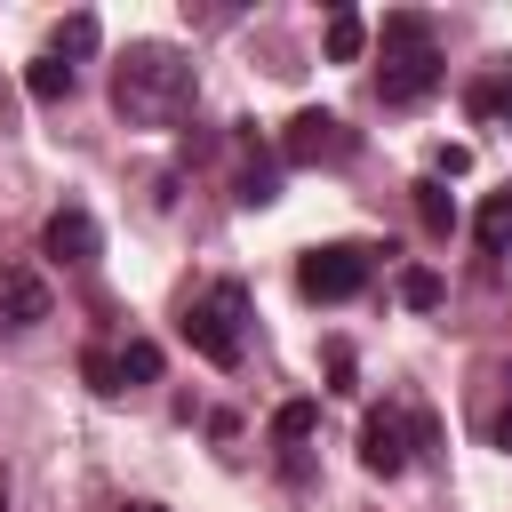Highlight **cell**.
<instances>
[{
	"label": "cell",
	"instance_id": "obj_3",
	"mask_svg": "<svg viewBox=\"0 0 512 512\" xmlns=\"http://www.w3.org/2000/svg\"><path fill=\"white\" fill-rule=\"evenodd\" d=\"M240 320H248V288H240V280H216L208 296L184 304V336H192V352L216 360V368H240Z\"/></svg>",
	"mask_w": 512,
	"mask_h": 512
},
{
	"label": "cell",
	"instance_id": "obj_14",
	"mask_svg": "<svg viewBox=\"0 0 512 512\" xmlns=\"http://www.w3.org/2000/svg\"><path fill=\"white\" fill-rule=\"evenodd\" d=\"M464 112H472V120H512V72L472 80V88H464Z\"/></svg>",
	"mask_w": 512,
	"mask_h": 512
},
{
	"label": "cell",
	"instance_id": "obj_19",
	"mask_svg": "<svg viewBox=\"0 0 512 512\" xmlns=\"http://www.w3.org/2000/svg\"><path fill=\"white\" fill-rule=\"evenodd\" d=\"M400 304H408V312H432V304H440V272H432V264H408V272H400Z\"/></svg>",
	"mask_w": 512,
	"mask_h": 512
},
{
	"label": "cell",
	"instance_id": "obj_20",
	"mask_svg": "<svg viewBox=\"0 0 512 512\" xmlns=\"http://www.w3.org/2000/svg\"><path fill=\"white\" fill-rule=\"evenodd\" d=\"M464 168H472V152H464V144H432V176H440V184H448V176H464Z\"/></svg>",
	"mask_w": 512,
	"mask_h": 512
},
{
	"label": "cell",
	"instance_id": "obj_9",
	"mask_svg": "<svg viewBox=\"0 0 512 512\" xmlns=\"http://www.w3.org/2000/svg\"><path fill=\"white\" fill-rule=\"evenodd\" d=\"M472 240H480V256H512V184L480 200V216H472Z\"/></svg>",
	"mask_w": 512,
	"mask_h": 512
},
{
	"label": "cell",
	"instance_id": "obj_1",
	"mask_svg": "<svg viewBox=\"0 0 512 512\" xmlns=\"http://www.w3.org/2000/svg\"><path fill=\"white\" fill-rule=\"evenodd\" d=\"M192 96H200V80L168 40H136L120 56V72H112V104H120L128 128H176L192 112Z\"/></svg>",
	"mask_w": 512,
	"mask_h": 512
},
{
	"label": "cell",
	"instance_id": "obj_12",
	"mask_svg": "<svg viewBox=\"0 0 512 512\" xmlns=\"http://www.w3.org/2000/svg\"><path fill=\"white\" fill-rule=\"evenodd\" d=\"M408 192H416V216H424V232H432V240H448V232H456V200H448V184H440V176H416Z\"/></svg>",
	"mask_w": 512,
	"mask_h": 512
},
{
	"label": "cell",
	"instance_id": "obj_23",
	"mask_svg": "<svg viewBox=\"0 0 512 512\" xmlns=\"http://www.w3.org/2000/svg\"><path fill=\"white\" fill-rule=\"evenodd\" d=\"M120 512H168V504H120Z\"/></svg>",
	"mask_w": 512,
	"mask_h": 512
},
{
	"label": "cell",
	"instance_id": "obj_4",
	"mask_svg": "<svg viewBox=\"0 0 512 512\" xmlns=\"http://www.w3.org/2000/svg\"><path fill=\"white\" fill-rule=\"evenodd\" d=\"M368 272H376V248H360V240H320V248H304L296 288H304L312 304H352V296L368 288Z\"/></svg>",
	"mask_w": 512,
	"mask_h": 512
},
{
	"label": "cell",
	"instance_id": "obj_2",
	"mask_svg": "<svg viewBox=\"0 0 512 512\" xmlns=\"http://www.w3.org/2000/svg\"><path fill=\"white\" fill-rule=\"evenodd\" d=\"M440 80H448V56H440V40H432V16L392 8V16H384V72H376V96L408 112V104H424Z\"/></svg>",
	"mask_w": 512,
	"mask_h": 512
},
{
	"label": "cell",
	"instance_id": "obj_18",
	"mask_svg": "<svg viewBox=\"0 0 512 512\" xmlns=\"http://www.w3.org/2000/svg\"><path fill=\"white\" fill-rule=\"evenodd\" d=\"M80 376H88V392H104V400H120V392H128V384H120V360H112L104 344H88V352H80Z\"/></svg>",
	"mask_w": 512,
	"mask_h": 512
},
{
	"label": "cell",
	"instance_id": "obj_21",
	"mask_svg": "<svg viewBox=\"0 0 512 512\" xmlns=\"http://www.w3.org/2000/svg\"><path fill=\"white\" fill-rule=\"evenodd\" d=\"M328 392H352V344H328Z\"/></svg>",
	"mask_w": 512,
	"mask_h": 512
},
{
	"label": "cell",
	"instance_id": "obj_10",
	"mask_svg": "<svg viewBox=\"0 0 512 512\" xmlns=\"http://www.w3.org/2000/svg\"><path fill=\"white\" fill-rule=\"evenodd\" d=\"M24 88H32V104H72L80 72H72L64 56H32V64H24Z\"/></svg>",
	"mask_w": 512,
	"mask_h": 512
},
{
	"label": "cell",
	"instance_id": "obj_17",
	"mask_svg": "<svg viewBox=\"0 0 512 512\" xmlns=\"http://www.w3.org/2000/svg\"><path fill=\"white\" fill-rule=\"evenodd\" d=\"M112 360H120V384H152V376H160V344H152V336H128Z\"/></svg>",
	"mask_w": 512,
	"mask_h": 512
},
{
	"label": "cell",
	"instance_id": "obj_6",
	"mask_svg": "<svg viewBox=\"0 0 512 512\" xmlns=\"http://www.w3.org/2000/svg\"><path fill=\"white\" fill-rule=\"evenodd\" d=\"M360 136L336 120V112H320V104H304V112H288V128H280V160L288 168H328V160H344Z\"/></svg>",
	"mask_w": 512,
	"mask_h": 512
},
{
	"label": "cell",
	"instance_id": "obj_16",
	"mask_svg": "<svg viewBox=\"0 0 512 512\" xmlns=\"http://www.w3.org/2000/svg\"><path fill=\"white\" fill-rule=\"evenodd\" d=\"M96 40H104V24H96L88 8H72V16L56 24V48H48V56H96Z\"/></svg>",
	"mask_w": 512,
	"mask_h": 512
},
{
	"label": "cell",
	"instance_id": "obj_15",
	"mask_svg": "<svg viewBox=\"0 0 512 512\" xmlns=\"http://www.w3.org/2000/svg\"><path fill=\"white\" fill-rule=\"evenodd\" d=\"M232 200H240V208H272V200H280V160H248L240 184H232Z\"/></svg>",
	"mask_w": 512,
	"mask_h": 512
},
{
	"label": "cell",
	"instance_id": "obj_24",
	"mask_svg": "<svg viewBox=\"0 0 512 512\" xmlns=\"http://www.w3.org/2000/svg\"><path fill=\"white\" fill-rule=\"evenodd\" d=\"M0 512H8V480H0Z\"/></svg>",
	"mask_w": 512,
	"mask_h": 512
},
{
	"label": "cell",
	"instance_id": "obj_5",
	"mask_svg": "<svg viewBox=\"0 0 512 512\" xmlns=\"http://www.w3.org/2000/svg\"><path fill=\"white\" fill-rule=\"evenodd\" d=\"M416 448H432V424H424L416 408H368V416H360V464H368L376 480H400Z\"/></svg>",
	"mask_w": 512,
	"mask_h": 512
},
{
	"label": "cell",
	"instance_id": "obj_13",
	"mask_svg": "<svg viewBox=\"0 0 512 512\" xmlns=\"http://www.w3.org/2000/svg\"><path fill=\"white\" fill-rule=\"evenodd\" d=\"M312 432H320V400H280V408H272V440H280V448H304Z\"/></svg>",
	"mask_w": 512,
	"mask_h": 512
},
{
	"label": "cell",
	"instance_id": "obj_22",
	"mask_svg": "<svg viewBox=\"0 0 512 512\" xmlns=\"http://www.w3.org/2000/svg\"><path fill=\"white\" fill-rule=\"evenodd\" d=\"M504 384H512V376H504ZM496 448L512 456V400H504V416H496Z\"/></svg>",
	"mask_w": 512,
	"mask_h": 512
},
{
	"label": "cell",
	"instance_id": "obj_11",
	"mask_svg": "<svg viewBox=\"0 0 512 512\" xmlns=\"http://www.w3.org/2000/svg\"><path fill=\"white\" fill-rule=\"evenodd\" d=\"M328 64H360V48H368V16L360 8H328Z\"/></svg>",
	"mask_w": 512,
	"mask_h": 512
},
{
	"label": "cell",
	"instance_id": "obj_8",
	"mask_svg": "<svg viewBox=\"0 0 512 512\" xmlns=\"http://www.w3.org/2000/svg\"><path fill=\"white\" fill-rule=\"evenodd\" d=\"M40 256H56V264H96V256H104L96 216H88V208H56V216L40 224Z\"/></svg>",
	"mask_w": 512,
	"mask_h": 512
},
{
	"label": "cell",
	"instance_id": "obj_7",
	"mask_svg": "<svg viewBox=\"0 0 512 512\" xmlns=\"http://www.w3.org/2000/svg\"><path fill=\"white\" fill-rule=\"evenodd\" d=\"M48 312H56L48 280H40V272H24V264H0V336H24V328H40Z\"/></svg>",
	"mask_w": 512,
	"mask_h": 512
}]
</instances>
